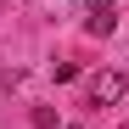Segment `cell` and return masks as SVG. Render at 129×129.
<instances>
[{
	"label": "cell",
	"instance_id": "6da1fadb",
	"mask_svg": "<svg viewBox=\"0 0 129 129\" xmlns=\"http://www.w3.org/2000/svg\"><path fill=\"white\" fill-rule=\"evenodd\" d=\"M84 90H90V107H118V101H123V90H129V73L101 68V73L84 79Z\"/></svg>",
	"mask_w": 129,
	"mask_h": 129
},
{
	"label": "cell",
	"instance_id": "7a4b0ae2",
	"mask_svg": "<svg viewBox=\"0 0 129 129\" xmlns=\"http://www.w3.org/2000/svg\"><path fill=\"white\" fill-rule=\"evenodd\" d=\"M84 28H90V34H112V28H118L112 0H90V6H84Z\"/></svg>",
	"mask_w": 129,
	"mask_h": 129
}]
</instances>
